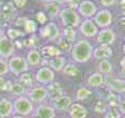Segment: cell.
I'll return each instance as SVG.
<instances>
[{"label":"cell","instance_id":"35","mask_svg":"<svg viewBox=\"0 0 125 118\" xmlns=\"http://www.w3.org/2000/svg\"><path fill=\"white\" fill-rule=\"evenodd\" d=\"M11 93L14 95L15 97H20V96H25L26 90L19 83V82H15L12 85V90H11Z\"/></svg>","mask_w":125,"mask_h":118},{"label":"cell","instance_id":"40","mask_svg":"<svg viewBox=\"0 0 125 118\" xmlns=\"http://www.w3.org/2000/svg\"><path fill=\"white\" fill-rule=\"evenodd\" d=\"M26 20H28L26 17H17L14 19V21H13V23H14V26H18V28H23Z\"/></svg>","mask_w":125,"mask_h":118},{"label":"cell","instance_id":"19","mask_svg":"<svg viewBox=\"0 0 125 118\" xmlns=\"http://www.w3.org/2000/svg\"><path fill=\"white\" fill-rule=\"evenodd\" d=\"M70 118H87L88 116V109L81 104H71L68 109Z\"/></svg>","mask_w":125,"mask_h":118},{"label":"cell","instance_id":"20","mask_svg":"<svg viewBox=\"0 0 125 118\" xmlns=\"http://www.w3.org/2000/svg\"><path fill=\"white\" fill-rule=\"evenodd\" d=\"M25 61L29 66L40 65L41 61H42V55H41V53H40V51L36 50V49H31V50H29L28 53H26Z\"/></svg>","mask_w":125,"mask_h":118},{"label":"cell","instance_id":"46","mask_svg":"<svg viewBox=\"0 0 125 118\" xmlns=\"http://www.w3.org/2000/svg\"><path fill=\"white\" fill-rule=\"evenodd\" d=\"M119 112H121L122 114H124L125 115V99H123V101H121L120 102V104H119Z\"/></svg>","mask_w":125,"mask_h":118},{"label":"cell","instance_id":"50","mask_svg":"<svg viewBox=\"0 0 125 118\" xmlns=\"http://www.w3.org/2000/svg\"><path fill=\"white\" fill-rule=\"evenodd\" d=\"M6 79H3V76H0V91L3 92L4 91V86H6Z\"/></svg>","mask_w":125,"mask_h":118},{"label":"cell","instance_id":"37","mask_svg":"<svg viewBox=\"0 0 125 118\" xmlns=\"http://www.w3.org/2000/svg\"><path fill=\"white\" fill-rule=\"evenodd\" d=\"M104 118H121V114L116 107H109Z\"/></svg>","mask_w":125,"mask_h":118},{"label":"cell","instance_id":"29","mask_svg":"<svg viewBox=\"0 0 125 118\" xmlns=\"http://www.w3.org/2000/svg\"><path fill=\"white\" fill-rule=\"evenodd\" d=\"M22 42H23L24 48H30V50H31V49H35L37 46V44H39V38L35 34H31V37L23 38Z\"/></svg>","mask_w":125,"mask_h":118},{"label":"cell","instance_id":"21","mask_svg":"<svg viewBox=\"0 0 125 118\" xmlns=\"http://www.w3.org/2000/svg\"><path fill=\"white\" fill-rule=\"evenodd\" d=\"M46 91H47V95L51 98V101L57 98L59 96H62L64 94V91H62V87L61 86L59 83H56V82H52L47 85L46 87Z\"/></svg>","mask_w":125,"mask_h":118},{"label":"cell","instance_id":"3","mask_svg":"<svg viewBox=\"0 0 125 118\" xmlns=\"http://www.w3.org/2000/svg\"><path fill=\"white\" fill-rule=\"evenodd\" d=\"M59 18H61V21L62 23V26H70V28H76L80 24L81 19H80L79 13L76 10H73L70 8H64L61 9V12H59Z\"/></svg>","mask_w":125,"mask_h":118},{"label":"cell","instance_id":"33","mask_svg":"<svg viewBox=\"0 0 125 118\" xmlns=\"http://www.w3.org/2000/svg\"><path fill=\"white\" fill-rule=\"evenodd\" d=\"M76 35H77V33H76L75 28L65 26L64 30H62V37H64L66 40H68L69 42H71V43H73V42H75Z\"/></svg>","mask_w":125,"mask_h":118},{"label":"cell","instance_id":"53","mask_svg":"<svg viewBox=\"0 0 125 118\" xmlns=\"http://www.w3.org/2000/svg\"><path fill=\"white\" fill-rule=\"evenodd\" d=\"M4 30H3V28H2V26H0V39H1L2 37H4Z\"/></svg>","mask_w":125,"mask_h":118},{"label":"cell","instance_id":"16","mask_svg":"<svg viewBox=\"0 0 125 118\" xmlns=\"http://www.w3.org/2000/svg\"><path fill=\"white\" fill-rule=\"evenodd\" d=\"M73 104V101L69 96H59L57 98L53 99L52 101V107L54 109L57 110H62V112H65V110H68L69 107Z\"/></svg>","mask_w":125,"mask_h":118},{"label":"cell","instance_id":"22","mask_svg":"<svg viewBox=\"0 0 125 118\" xmlns=\"http://www.w3.org/2000/svg\"><path fill=\"white\" fill-rule=\"evenodd\" d=\"M48 65L51 66L53 71H62L64 66L66 65V59L62 55L48 59Z\"/></svg>","mask_w":125,"mask_h":118},{"label":"cell","instance_id":"13","mask_svg":"<svg viewBox=\"0 0 125 118\" xmlns=\"http://www.w3.org/2000/svg\"><path fill=\"white\" fill-rule=\"evenodd\" d=\"M79 29H80V32L87 38H93L99 32L98 26H95L94 22L90 19H84L83 21L80 22Z\"/></svg>","mask_w":125,"mask_h":118},{"label":"cell","instance_id":"11","mask_svg":"<svg viewBox=\"0 0 125 118\" xmlns=\"http://www.w3.org/2000/svg\"><path fill=\"white\" fill-rule=\"evenodd\" d=\"M77 9H78V13L84 18L94 17V14L98 11L97 4L93 1H91V0H81Z\"/></svg>","mask_w":125,"mask_h":118},{"label":"cell","instance_id":"28","mask_svg":"<svg viewBox=\"0 0 125 118\" xmlns=\"http://www.w3.org/2000/svg\"><path fill=\"white\" fill-rule=\"evenodd\" d=\"M98 68H99V72L103 74H111L113 71V66L111 64V62L109 60H101L99 62V65H98Z\"/></svg>","mask_w":125,"mask_h":118},{"label":"cell","instance_id":"1","mask_svg":"<svg viewBox=\"0 0 125 118\" xmlns=\"http://www.w3.org/2000/svg\"><path fill=\"white\" fill-rule=\"evenodd\" d=\"M93 48L87 39L77 41L71 48V59L76 63H86L92 56Z\"/></svg>","mask_w":125,"mask_h":118},{"label":"cell","instance_id":"15","mask_svg":"<svg viewBox=\"0 0 125 118\" xmlns=\"http://www.w3.org/2000/svg\"><path fill=\"white\" fill-rule=\"evenodd\" d=\"M13 115V102L7 97L0 98V118H10Z\"/></svg>","mask_w":125,"mask_h":118},{"label":"cell","instance_id":"60","mask_svg":"<svg viewBox=\"0 0 125 118\" xmlns=\"http://www.w3.org/2000/svg\"><path fill=\"white\" fill-rule=\"evenodd\" d=\"M65 118H67V117H65Z\"/></svg>","mask_w":125,"mask_h":118},{"label":"cell","instance_id":"42","mask_svg":"<svg viewBox=\"0 0 125 118\" xmlns=\"http://www.w3.org/2000/svg\"><path fill=\"white\" fill-rule=\"evenodd\" d=\"M94 110L97 113H100V114H102V113H104L106 110V108H105V105H104L103 103H102L101 101H99L98 102V104L95 105V107H94Z\"/></svg>","mask_w":125,"mask_h":118},{"label":"cell","instance_id":"45","mask_svg":"<svg viewBox=\"0 0 125 118\" xmlns=\"http://www.w3.org/2000/svg\"><path fill=\"white\" fill-rule=\"evenodd\" d=\"M13 43H14V48L15 49H23L24 46H23V42H22V40H15V41H13Z\"/></svg>","mask_w":125,"mask_h":118},{"label":"cell","instance_id":"7","mask_svg":"<svg viewBox=\"0 0 125 118\" xmlns=\"http://www.w3.org/2000/svg\"><path fill=\"white\" fill-rule=\"evenodd\" d=\"M59 34H61V31H59L58 26L55 22H48L40 29V37L43 39L50 40V41L58 40Z\"/></svg>","mask_w":125,"mask_h":118},{"label":"cell","instance_id":"52","mask_svg":"<svg viewBox=\"0 0 125 118\" xmlns=\"http://www.w3.org/2000/svg\"><path fill=\"white\" fill-rule=\"evenodd\" d=\"M13 0H0V3L3 6V4H9V3H12Z\"/></svg>","mask_w":125,"mask_h":118},{"label":"cell","instance_id":"56","mask_svg":"<svg viewBox=\"0 0 125 118\" xmlns=\"http://www.w3.org/2000/svg\"><path fill=\"white\" fill-rule=\"evenodd\" d=\"M123 52H124V54H125V44L123 45Z\"/></svg>","mask_w":125,"mask_h":118},{"label":"cell","instance_id":"24","mask_svg":"<svg viewBox=\"0 0 125 118\" xmlns=\"http://www.w3.org/2000/svg\"><path fill=\"white\" fill-rule=\"evenodd\" d=\"M104 82H105V79H104V76L101 73H93L87 79V83H88V85L90 87H99Z\"/></svg>","mask_w":125,"mask_h":118},{"label":"cell","instance_id":"62","mask_svg":"<svg viewBox=\"0 0 125 118\" xmlns=\"http://www.w3.org/2000/svg\"><path fill=\"white\" fill-rule=\"evenodd\" d=\"M124 118H125V117H124Z\"/></svg>","mask_w":125,"mask_h":118},{"label":"cell","instance_id":"58","mask_svg":"<svg viewBox=\"0 0 125 118\" xmlns=\"http://www.w3.org/2000/svg\"><path fill=\"white\" fill-rule=\"evenodd\" d=\"M31 118H35V117H33V116H32V117H31Z\"/></svg>","mask_w":125,"mask_h":118},{"label":"cell","instance_id":"59","mask_svg":"<svg viewBox=\"0 0 125 118\" xmlns=\"http://www.w3.org/2000/svg\"><path fill=\"white\" fill-rule=\"evenodd\" d=\"M124 41H125V37H124Z\"/></svg>","mask_w":125,"mask_h":118},{"label":"cell","instance_id":"34","mask_svg":"<svg viewBox=\"0 0 125 118\" xmlns=\"http://www.w3.org/2000/svg\"><path fill=\"white\" fill-rule=\"evenodd\" d=\"M90 95H91V91L89 90V88L84 87V86H81V87H79L77 90L75 96H76L77 101H84V99H87Z\"/></svg>","mask_w":125,"mask_h":118},{"label":"cell","instance_id":"6","mask_svg":"<svg viewBox=\"0 0 125 118\" xmlns=\"http://www.w3.org/2000/svg\"><path fill=\"white\" fill-rule=\"evenodd\" d=\"M35 81L41 85H48L50 83L54 82L55 79V73L50 66H42L35 72L34 75Z\"/></svg>","mask_w":125,"mask_h":118},{"label":"cell","instance_id":"30","mask_svg":"<svg viewBox=\"0 0 125 118\" xmlns=\"http://www.w3.org/2000/svg\"><path fill=\"white\" fill-rule=\"evenodd\" d=\"M23 30H24L23 32L25 33V34H34V33L37 31L36 22L31 20V19H28L23 26Z\"/></svg>","mask_w":125,"mask_h":118},{"label":"cell","instance_id":"31","mask_svg":"<svg viewBox=\"0 0 125 118\" xmlns=\"http://www.w3.org/2000/svg\"><path fill=\"white\" fill-rule=\"evenodd\" d=\"M57 49H58L59 51H65V52H67V51H70L71 48H73V43L71 42H69L68 40H66L64 37H59L58 40H57Z\"/></svg>","mask_w":125,"mask_h":118},{"label":"cell","instance_id":"41","mask_svg":"<svg viewBox=\"0 0 125 118\" xmlns=\"http://www.w3.org/2000/svg\"><path fill=\"white\" fill-rule=\"evenodd\" d=\"M28 3V0H13L12 4L17 9H23Z\"/></svg>","mask_w":125,"mask_h":118},{"label":"cell","instance_id":"39","mask_svg":"<svg viewBox=\"0 0 125 118\" xmlns=\"http://www.w3.org/2000/svg\"><path fill=\"white\" fill-rule=\"evenodd\" d=\"M35 19H36V21L39 22L40 24H45L46 22H47V15H46V13L43 12V11H39V12L35 14Z\"/></svg>","mask_w":125,"mask_h":118},{"label":"cell","instance_id":"14","mask_svg":"<svg viewBox=\"0 0 125 118\" xmlns=\"http://www.w3.org/2000/svg\"><path fill=\"white\" fill-rule=\"evenodd\" d=\"M33 117L35 118H55V109L51 105L39 104L33 110Z\"/></svg>","mask_w":125,"mask_h":118},{"label":"cell","instance_id":"18","mask_svg":"<svg viewBox=\"0 0 125 118\" xmlns=\"http://www.w3.org/2000/svg\"><path fill=\"white\" fill-rule=\"evenodd\" d=\"M106 85L112 91L113 93L116 94H123L125 93V79H109L106 81Z\"/></svg>","mask_w":125,"mask_h":118},{"label":"cell","instance_id":"57","mask_svg":"<svg viewBox=\"0 0 125 118\" xmlns=\"http://www.w3.org/2000/svg\"><path fill=\"white\" fill-rule=\"evenodd\" d=\"M1 8H2V4H1V3H0V10H1Z\"/></svg>","mask_w":125,"mask_h":118},{"label":"cell","instance_id":"25","mask_svg":"<svg viewBox=\"0 0 125 118\" xmlns=\"http://www.w3.org/2000/svg\"><path fill=\"white\" fill-rule=\"evenodd\" d=\"M4 34H6V37L8 38V39H10L11 41L23 39V38L25 37V33H24L22 30H20V29H18V28H12V26H9V28L6 30Z\"/></svg>","mask_w":125,"mask_h":118},{"label":"cell","instance_id":"32","mask_svg":"<svg viewBox=\"0 0 125 118\" xmlns=\"http://www.w3.org/2000/svg\"><path fill=\"white\" fill-rule=\"evenodd\" d=\"M62 71L67 76H76V75H78V73H79L78 67L76 66V64H73V63H66V65L64 66V68H62Z\"/></svg>","mask_w":125,"mask_h":118},{"label":"cell","instance_id":"26","mask_svg":"<svg viewBox=\"0 0 125 118\" xmlns=\"http://www.w3.org/2000/svg\"><path fill=\"white\" fill-rule=\"evenodd\" d=\"M19 82L26 91L30 90L31 87H33V76L31 73L29 72H24L21 75H19Z\"/></svg>","mask_w":125,"mask_h":118},{"label":"cell","instance_id":"23","mask_svg":"<svg viewBox=\"0 0 125 118\" xmlns=\"http://www.w3.org/2000/svg\"><path fill=\"white\" fill-rule=\"evenodd\" d=\"M41 55H43L46 59H52L55 56H59L62 54V52L57 49V46L54 45H45L41 49Z\"/></svg>","mask_w":125,"mask_h":118},{"label":"cell","instance_id":"43","mask_svg":"<svg viewBox=\"0 0 125 118\" xmlns=\"http://www.w3.org/2000/svg\"><path fill=\"white\" fill-rule=\"evenodd\" d=\"M80 1H81V0H68V2H67V4H68V8L75 10V9L78 8Z\"/></svg>","mask_w":125,"mask_h":118},{"label":"cell","instance_id":"12","mask_svg":"<svg viewBox=\"0 0 125 118\" xmlns=\"http://www.w3.org/2000/svg\"><path fill=\"white\" fill-rule=\"evenodd\" d=\"M115 35L114 31L110 28H104L101 31H99L97 34V41L101 45H111L114 43L115 41Z\"/></svg>","mask_w":125,"mask_h":118},{"label":"cell","instance_id":"44","mask_svg":"<svg viewBox=\"0 0 125 118\" xmlns=\"http://www.w3.org/2000/svg\"><path fill=\"white\" fill-rule=\"evenodd\" d=\"M100 3L103 7H112L116 3V0H100Z\"/></svg>","mask_w":125,"mask_h":118},{"label":"cell","instance_id":"38","mask_svg":"<svg viewBox=\"0 0 125 118\" xmlns=\"http://www.w3.org/2000/svg\"><path fill=\"white\" fill-rule=\"evenodd\" d=\"M8 73H9L8 61L0 57V76H4V75H7Z\"/></svg>","mask_w":125,"mask_h":118},{"label":"cell","instance_id":"54","mask_svg":"<svg viewBox=\"0 0 125 118\" xmlns=\"http://www.w3.org/2000/svg\"><path fill=\"white\" fill-rule=\"evenodd\" d=\"M37 1L43 2L44 4H46V3H50V2H52V0H37Z\"/></svg>","mask_w":125,"mask_h":118},{"label":"cell","instance_id":"55","mask_svg":"<svg viewBox=\"0 0 125 118\" xmlns=\"http://www.w3.org/2000/svg\"><path fill=\"white\" fill-rule=\"evenodd\" d=\"M10 118H26V117H23V116H19V115H12Z\"/></svg>","mask_w":125,"mask_h":118},{"label":"cell","instance_id":"17","mask_svg":"<svg viewBox=\"0 0 125 118\" xmlns=\"http://www.w3.org/2000/svg\"><path fill=\"white\" fill-rule=\"evenodd\" d=\"M113 55V50L109 45H100L92 51V56L95 60H108Z\"/></svg>","mask_w":125,"mask_h":118},{"label":"cell","instance_id":"8","mask_svg":"<svg viewBox=\"0 0 125 118\" xmlns=\"http://www.w3.org/2000/svg\"><path fill=\"white\" fill-rule=\"evenodd\" d=\"M112 21H113V14L111 13V11L105 10V9L97 11V13L94 14V18H93V22L95 23V26L103 29L110 26Z\"/></svg>","mask_w":125,"mask_h":118},{"label":"cell","instance_id":"9","mask_svg":"<svg viewBox=\"0 0 125 118\" xmlns=\"http://www.w3.org/2000/svg\"><path fill=\"white\" fill-rule=\"evenodd\" d=\"M15 18H17V8L12 3L3 4L0 10V22L2 24L13 23Z\"/></svg>","mask_w":125,"mask_h":118},{"label":"cell","instance_id":"36","mask_svg":"<svg viewBox=\"0 0 125 118\" xmlns=\"http://www.w3.org/2000/svg\"><path fill=\"white\" fill-rule=\"evenodd\" d=\"M119 95L116 93H111L110 96H109V106L110 107H116L119 106L120 102H121V98H119Z\"/></svg>","mask_w":125,"mask_h":118},{"label":"cell","instance_id":"49","mask_svg":"<svg viewBox=\"0 0 125 118\" xmlns=\"http://www.w3.org/2000/svg\"><path fill=\"white\" fill-rule=\"evenodd\" d=\"M120 66H121V73L125 74V56L122 57V60L120 61Z\"/></svg>","mask_w":125,"mask_h":118},{"label":"cell","instance_id":"27","mask_svg":"<svg viewBox=\"0 0 125 118\" xmlns=\"http://www.w3.org/2000/svg\"><path fill=\"white\" fill-rule=\"evenodd\" d=\"M45 10H46V13H47L48 17L54 19V18H56L57 15L59 14V12H61V7L52 1V2H50V3L45 4Z\"/></svg>","mask_w":125,"mask_h":118},{"label":"cell","instance_id":"51","mask_svg":"<svg viewBox=\"0 0 125 118\" xmlns=\"http://www.w3.org/2000/svg\"><path fill=\"white\" fill-rule=\"evenodd\" d=\"M53 2H55L56 4H58V6H61V4H65L68 2V0H52Z\"/></svg>","mask_w":125,"mask_h":118},{"label":"cell","instance_id":"47","mask_svg":"<svg viewBox=\"0 0 125 118\" xmlns=\"http://www.w3.org/2000/svg\"><path fill=\"white\" fill-rule=\"evenodd\" d=\"M117 24H119V26H121L122 30H125V15L117 20Z\"/></svg>","mask_w":125,"mask_h":118},{"label":"cell","instance_id":"5","mask_svg":"<svg viewBox=\"0 0 125 118\" xmlns=\"http://www.w3.org/2000/svg\"><path fill=\"white\" fill-rule=\"evenodd\" d=\"M25 95L33 104H43L48 97L46 87L43 85L33 86L26 91Z\"/></svg>","mask_w":125,"mask_h":118},{"label":"cell","instance_id":"48","mask_svg":"<svg viewBox=\"0 0 125 118\" xmlns=\"http://www.w3.org/2000/svg\"><path fill=\"white\" fill-rule=\"evenodd\" d=\"M119 9L121 10V12L125 14V0H120L119 2Z\"/></svg>","mask_w":125,"mask_h":118},{"label":"cell","instance_id":"4","mask_svg":"<svg viewBox=\"0 0 125 118\" xmlns=\"http://www.w3.org/2000/svg\"><path fill=\"white\" fill-rule=\"evenodd\" d=\"M7 61H8L9 72H11L13 75H15V76H19L22 73L28 72L29 65L23 56L13 55V56H11L10 59H8Z\"/></svg>","mask_w":125,"mask_h":118},{"label":"cell","instance_id":"10","mask_svg":"<svg viewBox=\"0 0 125 118\" xmlns=\"http://www.w3.org/2000/svg\"><path fill=\"white\" fill-rule=\"evenodd\" d=\"M14 52H15V48L13 41L8 39L6 35L2 37L0 39V57L8 60L14 55Z\"/></svg>","mask_w":125,"mask_h":118},{"label":"cell","instance_id":"2","mask_svg":"<svg viewBox=\"0 0 125 118\" xmlns=\"http://www.w3.org/2000/svg\"><path fill=\"white\" fill-rule=\"evenodd\" d=\"M34 108V104L26 96L15 97L14 102H13V115L28 117L33 114Z\"/></svg>","mask_w":125,"mask_h":118},{"label":"cell","instance_id":"61","mask_svg":"<svg viewBox=\"0 0 125 118\" xmlns=\"http://www.w3.org/2000/svg\"><path fill=\"white\" fill-rule=\"evenodd\" d=\"M91 1H92V0H91Z\"/></svg>","mask_w":125,"mask_h":118}]
</instances>
